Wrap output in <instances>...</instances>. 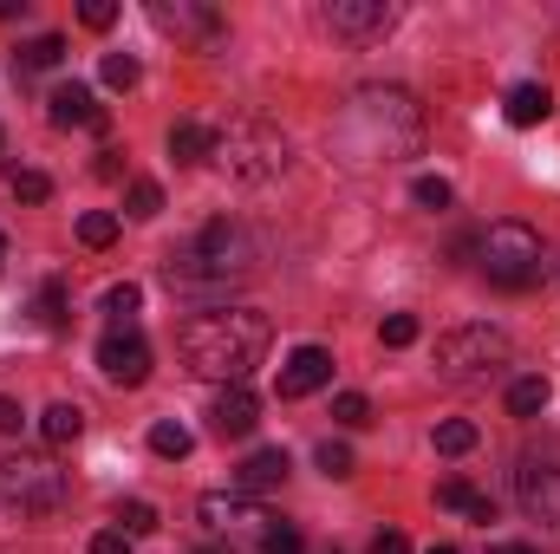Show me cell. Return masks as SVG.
Wrapping results in <instances>:
<instances>
[{
    "instance_id": "1",
    "label": "cell",
    "mask_w": 560,
    "mask_h": 554,
    "mask_svg": "<svg viewBox=\"0 0 560 554\" xmlns=\"http://www.w3.org/2000/svg\"><path fill=\"white\" fill-rule=\"evenodd\" d=\"M268 339H275V326H268V313H255V307H209V313H196L189 326H183V366L196 372V379H215V385H242L261 359H268Z\"/></svg>"
},
{
    "instance_id": "2",
    "label": "cell",
    "mask_w": 560,
    "mask_h": 554,
    "mask_svg": "<svg viewBox=\"0 0 560 554\" xmlns=\"http://www.w3.org/2000/svg\"><path fill=\"white\" fill-rule=\"evenodd\" d=\"M255 268V235L242 229V222H209L183 255H170V280H183V287H215V280H242Z\"/></svg>"
},
{
    "instance_id": "3",
    "label": "cell",
    "mask_w": 560,
    "mask_h": 554,
    "mask_svg": "<svg viewBox=\"0 0 560 554\" xmlns=\"http://www.w3.org/2000/svg\"><path fill=\"white\" fill-rule=\"evenodd\" d=\"M476 268L502 293H528L541 280V235L528 222H489L482 242H476Z\"/></svg>"
},
{
    "instance_id": "4",
    "label": "cell",
    "mask_w": 560,
    "mask_h": 554,
    "mask_svg": "<svg viewBox=\"0 0 560 554\" xmlns=\"http://www.w3.org/2000/svg\"><path fill=\"white\" fill-rule=\"evenodd\" d=\"M509 366V333L495 326H456L436 339V379L443 385H482Z\"/></svg>"
},
{
    "instance_id": "5",
    "label": "cell",
    "mask_w": 560,
    "mask_h": 554,
    "mask_svg": "<svg viewBox=\"0 0 560 554\" xmlns=\"http://www.w3.org/2000/svg\"><path fill=\"white\" fill-rule=\"evenodd\" d=\"M66 489H72V476H66L52 457H33V450L0 457V509L46 516V509H59V503H66Z\"/></svg>"
},
{
    "instance_id": "6",
    "label": "cell",
    "mask_w": 560,
    "mask_h": 554,
    "mask_svg": "<svg viewBox=\"0 0 560 554\" xmlns=\"http://www.w3.org/2000/svg\"><path fill=\"white\" fill-rule=\"evenodd\" d=\"M215 163L229 176H242V183H268V176L287 170V138L275 125H261V118H242V125H229L215 138Z\"/></svg>"
},
{
    "instance_id": "7",
    "label": "cell",
    "mask_w": 560,
    "mask_h": 554,
    "mask_svg": "<svg viewBox=\"0 0 560 554\" xmlns=\"http://www.w3.org/2000/svg\"><path fill=\"white\" fill-rule=\"evenodd\" d=\"M98 372L112 385H143L150 379V339H143L138 326H112L98 339Z\"/></svg>"
},
{
    "instance_id": "8",
    "label": "cell",
    "mask_w": 560,
    "mask_h": 554,
    "mask_svg": "<svg viewBox=\"0 0 560 554\" xmlns=\"http://www.w3.org/2000/svg\"><path fill=\"white\" fill-rule=\"evenodd\" d=\"M326 20H332V33L378 39V33H392V26H398V7H392V0H332V7H326Z\"/></svg>"
},
{
    "instance_id": "9",
    "label": "cell",
    "mask_w": 560,
    "mask_h": 554,
    "mask_svg": "<svg viewBox=\"0 0 560 554\" xmlns=\"http://www.w3.org/2000/svg\"><path fill=\"white\" fill-rule=\"evenodd\" d=\"M46 118H52L59 131H105V105H98L85 85H59V92L46 99Z\"/></svg>"
},
{
    "instance_id": "10",
    "label": "cell",
    "mask_w": 560,
    "mask_h": 554,
    "mask_svg": "<svg viewBox=\"0 0 560 554\" xmlns=\"http://www.w3.org/2000/svg\"><path fill=\"white\" fill-rule=\"evenodd\" d=\"M255 424H261V399L248 385H222V399L209 405V430L215 437H248Z\"/></svg>"
},
{
    "instance_id": "11",
    "label": "cell",
    "mask_w": 560,
    "mask_h": 554,
    "mask_svg": "<svg viewBox=\"0 0 560 554\" xmlns=\"http://www.w3.org/2000/svg\"><path fill=\"white\" fill-rule=\"evenodd\" d=\"M332 379V353L326 346H300L287 366H280V399H306V392H319Z\"/></svg>"
},
{
    "instance_id": "12",
    "label": "cell",
    "mask_w": 560,
    "mask_h": 554,
    "mask_svg": "<svg viewBox=\"0 0 560 554\" xmlns=\"http://www.w3.org/2000/svg\"><path fill=\"white\" fill-rule=\"evenodd\" d=\"M150 20H156L163 33H183V39H215V33H222V13H215V7H170V0H156Z\"/></svg>"
},
{
    "instance_id": "13",
    "label": "cell",
    "mask_w": 560,
    "mask_h": 554,
    "mask_svg": "<svg viewBox=\"0 0 560 554\" xmlns=\"http://www.w3.org/2000/svg\"><path fill=\"white\" fill-rule=\"evenodd\" d=\"M522 509L541 516V522H560V470H548V463H522Z\"/></svg>"
},
{
    "instance_id": "14",
    "label": "cell",
    "mask_w": 560,
    "mask_h": 554,
    "mask_svg": "<svg viewBox=\"0 0 560 554\" xmlns=\"http://www.w3.org/2000/svg\"><path fill=\"white\" fill-rule=\"evenodd\" d=\"M275 483H287V450H280V443L255 450V457L235 470V489H242V496H255V489H275Z\"/></svg>"
},
{
    "instance_id": "15",
    "label": "cell",
    "mask_w": 560,
    "mask_h": 554,
    "mask_svg": "<svg viewBox=\"0 0 560 554\" xmlns=\"http://www.w3.org/2000/svg\"><path fill=\"white\" fill-rule=\"evenodd\" d=\"M502 112H509V125H515V131H528V125H548V118H555V92H548V85H515Z\"/></svg>"
},
{
    "instance_id": "16",
    "label": "cell",
    "mask_w": 560,
    "mask_h": 554,
    "mask_svg": "<svg viewBox=\"0 0 560 554\" xmlns=\"http://www.w3.org/2000/svg\"><path fill=\"white\" fill-rule=\"evenodd\" d=\"M436 503H443V509H463V516H476V522H495V509H489V503H482V496H476V489H469L463 476L436 483Z\"/></svg>"
},
{
    "instance_id": "17",
    "label": "cell",
    "mask_w": 560,
    "mask_h": 554,
    "mask_svg": "<svg viewBox=\"0 0 560 554\" xmlns=\"http://www.w3.org/2000/svg\"><path fill=\"white\" fill-rule=\"evenodd\" d=\"M170 157L176 163H202V157H215V138L202 125H170Z\"/></svg>"
},
{
    "instance_id": "18",
    "label": "cell",
    "mask_w": 560,
    "mask_h": 554,
    "mask_svg": "<svg viewBox=\"0 0 560 554\" xmlns=\"http://www.w3.org/2000/svg\"><path fill=\"white\" fill-rule=\"evenodd\" d=\"M202 516H209V522H222V529H229V522H268L248 496H202Z\"/></svg>"
},
{
    "instance_id": "19",
    "label": "cell",
    "mask_w": 560,
    "mask_h": 554,
    "mask_svg": "<svg viewBox=\"0 0 560 554\" xmlns=\"http://www.w3.org/2000/svg\"><path fill=\"white\" fill-rule=\"evenodd\" d=\"M39 430H46V443H79V430H85V412H79V405H46Z\"/></svg>"
},
{
    "instance_id": "20",
    "label": "cell",
    "mask_w": 560,
    "mask_h": 554,
    "mask_svg": "<svg viewBox=\"0 0 560 554\" xmlns=\"http://www.w3.org/2000/svg\"><path fill=\"white\" fill-rule=\"evenodd\" d=\"M59 59H66V39L59 33H39L33 46H20V72H52Z\"/></svg>"
},
{
    "instance_id": "21",
    "label": "cell",
    "mask_w": 560,
    "mask_h": 554,
    "mask_svg": "<svg viewBox=\"0 0 560 554\" xmlns=\"http://www.w3.org/2000/svg\"><path fill=\"white\" fill-rule=\"evenodd\" d=\"M541 405H548V379H515L509 385V412L515 417H535Z\"/></svg>"
},
{
    "instance_id": "22",
    "label": "cell",
    "mask_w": 560,
    "mask_h": 554,
    "mask_svg": "<svg viewBox=\"0 0 560 554\" xmlns=\"http://www.w3.org/2000/svg\"><path fill=\"white\" fill-rule=\"evenodd\" d=\"M189 443H196V437H189L183 424H156V430H150V450H156V457H170V463H183V457H189Z\"/></svg>"
},
{
    "instance_id": "23",
    "label": "cell",
    "mask_w": 560,
    "mask_h": 554,
    "mask_svg": "<svg viewBox=\"0 0 560 554\" xmlns=\"http://www.w3.org/2000/svg\"><path fill=\"white\" fill-rule=\"evenodd\" d=\"M436 450H443V457H463V450H476V424H463V417L436 424Z\"/></svg>"
},
{
    "instance_id": "24",
    "label": "cell",
    "mask_w": 560,
    "mask_h": 554,
    "mask_svg": "<svg viewBox=\"0 0 560 554\" xmlns=\"http://www.w3.org/2000/svg\"><path fill=\"white\" fill-rule=\"evenodd\" d=\"M138 307H143V293L131 287V280L105 293V313H112V326H131V320H138Z\"/></svg>"
},
{
    "instance_id": "25",
    "label": "cell",
    "mask_w": 560,
    "mask_h": 554,
    "mask_svg": "<svg viewBox=\"0 0 560 554\" xmlns=\"http://www.w3.org/2000/svg\"><path fill=\"white\" fill-rule=\"evenodd\" d=\"M79 242H85V249H112V242H118V216H85V222H79Z\"/></svg>"
},
{
    "instance_id": "26",
    "label": "cell",
    "mask_w": 560,
    "mask_h": 554,
    "mask_svg": "<svg viewBox=\"0 0 560 554\" xmlns=\"http://www.w3.org/2000/svg\"><path fill=\"white\" fill-rule=\"evenodd\" d=\"M378 339L398 353V346H418V313H392L385 326H378Z\"/></svg>"
},
{
    "instance_id": "27",
    "label": "cell",
    "mask_w": 560,
    "mask_h": 554,
    "mask_svg": "<svg viewBox=\"0 0 560 554\" xmlns=\"http://www.w3.org/2000/svg\"><path fill=\"white\" fill-rule=\"evenodd\" d=\"M118 529H125V535H150V529H156V509H150V503H118Z\"/></svg>"
},
{
    "instance_id": "28",
    "label": "cell",
    "mask_w": 560,
    "mask_h": 554,
    "mask_svg": "<svg viewBox=\"0 0 560 554\" xmlns=\"http://www.w3.org/2000/svg\"><path fill=\"white\" fill-rule=\"evenodd\" d=\"M105 85L131 92V85H138V59H131V53H105Z\"/></svg>"
},
{
    "instance_id": "29",
    "label": "cell",
    "mask_w": 560,
    "mask_h": 554,
    "mask_svg": "<svg viewBox=\"0 0 560 554\" xmlns=\"http://www.w3.org/2000/svg\"><path fill=\"white\" fill-rule=\"evenodd\" d=\"M411 196H418V209H430V216H436V209H450V183H443V176H418V189H411Z\"/></svg>"
},
{
    "instance_id": "30",
    "label": "cell",
    "mask_w": 560,
    "mask_h": 554,
    "mask_svg": "<svg viewBox=\"0 0 560 554\" xmlns=\"http://www.w3.org/2000/svg\"><path fill=\"white\" fill-rule=\"evenodd\" d=\"M13 196H20V203H46V196H52V183H46L39 170H13Z\"/></svg>"
},
{
    "instance_id": "31",
    "label": "cell",
    "mask_w": 560,
    "mask_h": 554,
    "mask_svg": "<svg viewBox=\"0 0 560 554\" xmlns=\"http://www.w3.org/2000/svg\"><path fill=\"white\" fill-rule=\"evenodd\" d=\"M39 320H46V326H66V287H59V280L39 287Z\"/></svg>"
},
{
    "instance_id": "32",
    "label": "cell",
    "mask_w": 560,
    "mask_h": 554,
    "mask_svg": "<svg viewBox=\"0 0 560 554\" xmlns=\"http://www.w3.org/2000/svg\"><path fill=\"white\" fill-rule=\"evenodd\" d=\"M332 417H339V424H352V430H359V424H372V405H365V399H359V392H339V399H332Z\"/></svg>"
},
{
    "instance_id": "33",
    "label": "cell",
    "mask_w": 560,
    "mask_h": 554,
    "mask_svg": "<svg viewBox=\"0 0 560 554\" xmlns=\"http://www.w3.org/2000/svg\"><path fill=\"white\" fill-rule=\"evenodd\" d=\"M261 554H306V542H300V535H293L287 522H275V529L261 535Z\"/></svg>"
},
{
    "instance_id": "34",
    "label": "cell",
    "mask_w": 560,
    "mask_h": 554,
    "mask_svg": "<svg viewBox=\"0 0 560 554\" xmlns=\"http://www.w3.org/2000/svg\"><path fill=\"white\" fill-rule=\"evenodd\" d=\"M156 209H163V189H156V183H131V216H138V222H150Z\"/></svg>"
},
{
    "instance_id": "35",
    "label": "cell",
    "mask_w": 560,
    "mask_h": 554,
    "mask_svg": "<svg viewBox=\"0 0 560 554\" xmlns=\"http://www.w3.org/2000/svg\"><path fill=\"white\" fill-rule=\"evenodd\" d=\"M319 470L326 476H352V450L346 443H319Z\"/></svg>"
},
{
    "instance_id": "36",
    "label": "cell",
    "mask_w": 560,
    "mask_h": 554,
    "mask_svg": "<svg viewBox=\"0 0 560 554\" xmlns=\"http://www.w3.org/2000/svg\"><path fill=\"white\" fill-rule=\"evenodd\" d=\"M79 20H85L92 33H105V26L118 20V7H112V0H85V7H79Z\"/></svg>"
},
{
    "instance_id": "37",
    "label": "cell",
    "mask_w": 560,
    "mask_h": 554,
    "mask_svg": "<svg viewBox=\"0 0 560 554\" xmlns=\"http://www.w3.org/2000/svg\"><path fill=\"white\" fill-rule=\"evenodd\" d=\"M92 554H131V535L125 529H105V535H92Z\"/></svg>"
},
{
    "instance_id": "38",
    "label": "cell",
    "mask_w": 560,
    "mask_h": 554,
    "mask_svg": "<svg viewBox=\"0 0 560 554\" xmlns=\"http://www.w3.org/2000/svg\"><path fill=\"white\" fill-rule=\"evenodd\" d=\"M20 424H26V412L13 399H0V437H20Z\"/></svg>"
},
{
    "instance_id": "39",
    "label": "cell",
    "mask_w": 560,
    "mask_h": 554,
    "mask_svg": "<svg viewBox=\"0 0 560 554\" xmlns=\"http://www.w3.org/2000/svg\"><path fill=\"white\" fill-rule=\"evenodd\" d=\"M372 554H411V542H405V535H398V529H385V535H378V542H372Z\"/></svg>"
},
{
    "instance_id": "40",
    "label": "cell",
    "mask_w": 560,
    "mask_h": 554,
    "mask_svg": "<svg viewBox=\"0 0 560 554\" xmlns=\"http://www.w3.org/2000/svg\"><path fill=\"white\" fill-rule=\"evenodd\" d=\"M495 554H535V549H522V542H509V549H495Z\"/></svg>"
},
{
    "instance_id": "41",
    "label": "cell",
    "mask_w": 560,
    "mask_h": 554,
    "mask_svg": "<svg viewBox=\"0 0 560 554\" xmlns=\"http://www.w3.org/2000/svg\"><path fill=\"white\" fill-rule=\"evenodd\" d=\"M430 554H456V549H450V542H436V549H430Z\"/></svg>"
},
{
    "instance_id": "42",
    "label": "cell",
    "mask_w": 560,
    "mask_h": 554,
    "mask_svg": "<svg viewBox=\"0 0 560 554\" xmlns=\"http://www.w3.org/2000/svg\"><path fill=\"white\" fill-rule=\"evenodd\" d=\"M0 262H7V235H0Z\"/></svg>"
}]
</instances>
